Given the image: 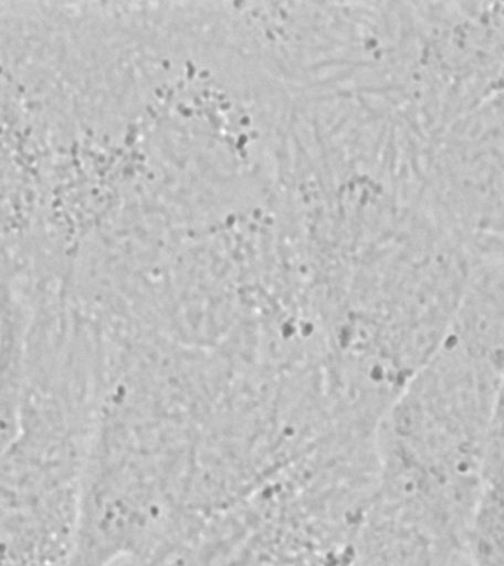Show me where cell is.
Here are the masks:
<instances>
[{
    "instance_id": "6da1fadb",
    "label": "cell",
    "mask_w": 504,
    "mask_h": 566,
    "mask_svg": "<svg viewBox=\"0 0 504 566\" xmlns=\"http://www.w3.org/2000/svg\"><path fill=\"white\" fill-rule=\"evenodd\" d=\"M503 369L504 339L450 325L380 423L376 497L437 533L469 538Z\"/></svg>"
},
{
    "instance_id": "7a4b0ae2",
    "label": "cell",
    "mask_w": 504,
    "mask_h": 566,
    "mask_svg": "<svg viewBox=\"0 0 504 566\" xmlns=\"http://www.w3.org/2000/svg\"><path fill=\"white\" fill-rule=\"evenodd\" d=\"M24 316L12 296L0 298V455L20 431Z\"/></svg>"
},
{
    "instance_id": "3957f363",
    "label": "cell",
    "mask_w": 504,
    "mask_h": 566,
    "mask_svg": "<svg viewBox=\"0 0 504 566\" xmlns=\"http://www.w3.org/2000/svg\"><path fill=\"white\" fill-rule=\"evenodd\" d=\"M472 566H504V485L486 489L468 538Z\"/></svg>"
},
{
    "instance_id": "277c9868",
    "label": "cell",
    "mask_w": 504,
    "mask_h": 566,
    "mask_svg": "<svg viewBox=\"0 0 504 566\" xmlns=\"http://www.w3.org/2000/svg\"><path fill=\"white\" fill-rule=\"evenodd\" d=\"M504 485V369L495 396L485 453V490Z\"/></svg>"
},
{
    "instance_id": "5b68a950",
    "label": "cell",
    "mask_w": 504,
    "mask_h": 566,
    "mask_svg": "<svg viewBox=\"0 0 504 566\" xmlns=\"http://www.w3.org/2000/svg\"><path fill=\"white\" fill-rule=\"evenodd\" d=\"M495 251L502 252L504 254V232L502 233V237L498 238V241L495 242Z\"/></svg>"
}]
</instances>
